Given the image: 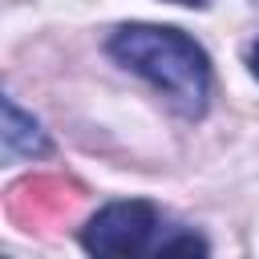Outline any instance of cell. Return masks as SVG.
<instances>
[{"instance_id":"1","label":"cell","mask_w":259,"mask_h":259,"mask_svg":"<svg viewBox=\"0 0 259 259\" xmlns=\"http://www.w3.org/2000/svg\"><path fill=\"white\" fill-rule=\"evenodd\" d=\"M109 57L146 77L182 117H202L210 97V57L194 36L166 24H121L109 36Z\"/></svg>"},{"instance_id":"2","label":"cell","mask_w":259,"mask_h":259,"mask_svg":"<svg viewBox=\"0 0 259 259\" xmlns=\"http://www.w3.org/2000/svg\"><path fill=\"white\" fill-rule=\"evenodd\" d=\"M154 235H158V210L146 198H130L101 206L85 223L81 243L93 255H142V251H158Z\"/></svg>"},{"instance_id":"3","label":"cell","mask_w":259,"mask_h":259,"mask_svg":"<svg viewBox=\"0 0 259 259\" xmlns=\"http://www.w3.org/2000/svg\"><path fill=\"white\" fill-rule=\"evenodd\" d=\"M49 154V138L36 117H28L12 97H4V158H32Z\"/></svg>"},{"instance_id":"4","label":"cell","mask_w":259,"mask_h":259,"mask_svg":"<svg viewBox=\"0 0 259 259\" xmlns=\"http://www.w3.org/2000/svg\"><path fill=\"white\" fill-rule=\"evenodd\" d=\"M251 73L259 77V40H255V49H251Z\"/></svg>"},{"instance_id":"5","label":"cell","mask_w":259,"mask_h":259,"mask_svg":"<svg viewBox=\"0 0 259 259\" xmlns=\"http://www.w3.org/2000/svg\"><path fill=\"white\" fill-rule=\"evenodd\" d=\"M170 4H186V8H206L210 0H170Z\"/></svg>"}]
</instances>
